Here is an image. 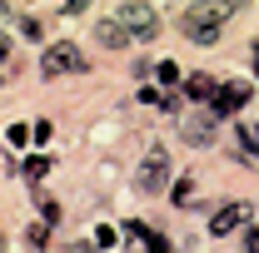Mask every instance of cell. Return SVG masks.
<instances>
[{
  "instance_id": "10",
  "label": "cell",
  "mask_w": 259,
  "mask_h": 253,
  "mask_svg": "<svg viewBox=\"0 0 259 253\" xmlns=\"http://www.w3.org/2000/svg\"><path fill=\"white\" fill-rule=\"evenodd\" d=\"M130 243H150V248H169V243H164L160 233H150L145 223H130Z\"/></svg>"
},
{
  "instance_id": "20",
  "label": "cell",
  "mask_w": 259,
  "mask_h": 253,
  "mask_svg": "<svg viewBox=\"0 0 259 253\" xmlns=\"http://www.w3.org/2000/svg\"><path fill=\"white\" fill-rule=\"evenodd\" d=\"M0 248H5V233H0Z\"/></svg>"
},
{
  "instance_id": "3",
  "label": "cell",
  "mask_w": 259,
  "mask_h": 253,
  "mask_svg": "<svg viewBox=\"0 0 259 253\" xmlns=\"http://www.w3.org/2000/svg\"><path fill=\"white\" fill-rule=\"evenodd\" d=\"M120 25L130 30V40H155V35H160V20H155V10H150L145 0L120 5Z\"/></svg>"
},
{
  "instance_id": "4",
  "label": "cell",
  "mask_w": 259,
  "mask_h": 253,
  "mask_svg": "<svg viewBox=\"0 0 259 253\" xmlns=\"http://www.w3.org/2000/svg\"><path fill=\"white\" fill-rule=\"evenodd\" d=\"M164 184H169V149L155 144V149L145 154V164H140V189L145 194H164Z\"/></svg>"
},
{
  "instance_id": "2",
  "label": "cell",
  "mask_w": 259,
  "mask_h": 253,
  "mask_svg": "<svg viewBox=\"0 0 259 253\" xmlns=\"http://www.w3.org/2000/svg\"><path fill=\"white\" fill-rule=\"evenodd\" d=\"M85 70V55H80V45H70V40H60V45H50L45 50V60H40V75H80Z\"/></svg>"
},
{
  "instance_id": "19",
  "label": "cell",
  "mask_w": 259,
  "mask_h": 253,
  "mask_svg": "<svg viewBox=\"0 0 259 253\" xmlns=\"http://www.w3.org/2000/svg\"><path fill=\"white\" fill-rule=\"evenodd\" d=\"M254 70H259V45H254Z\"/></svg>"
},
{
  "instance_id": "5",
  "label": "cell",
  "mask_w": 259,
  "mask_h": 253,
  "mask_svg": "<svg viewBox=\"0 0 259 253\" xmlns=\"http://www.w3.org/2000/svg\"><path fill=\"white\" fill-rule=\"evenodd\" d=\"M249 99V85H239V80H229V85H214V95H209V114L214 119H225V114H239V104Z\"/></svg>"
},
{
  "instance_id": "17",
  "label": "cell",
  "mask_w": 259,
  "mask_h": 253,
  "mask_svg": "<svg viewBox=\"0 0 259 253\" xmlns=\"http://www.w3.org/2000/svg\"><path fill=\"white\" fill-rule=\"evenodd\" d=\"M244 248H259V223L249 228V233H244Z\"/></svg>"
},
{
  "instance_id": "6",
  "label": "cell",
  "mask_w": 259,
  "mask_h": 253,
  "mask_svg": "<svg viewBox=\"0 0 259 253\" xmlns=\"http://www.w3.org/2000/svg\"><path fill=\"white\" fill-rule=\"evenodd\" d=\"M244 219H249V204H225V209H214V219H209V233H214V238H225V233H234Z\"/></svg>"
},
{
  "instance_id": "7",
  "label": "cell",
  "mask_w": 259,
  "mask_h": 253,
  "mask_svg": "<svg viewBox=\"0 0 259 253\" xmlns=\"http://www.w3.org/2000/svg\"><path fill=\"white\" fill-rule=\"evenodd\" d=\"M95 40L105 45V50H120V45H130V30L120 25V15H115V20H100L95 25Z\"/></svg>"
},
{
  "instance_id": "15",
  "label": "cell",
  "mask_w": 259,
  "mask_h": 253,
  "mask_svg": "<svg viewBox=\"0 0 259 253\" xmlns=\"http://www.w3.org/2000/svg\"><path fill=\"white\" fill-rule=\"evenodd\" d=\"M190 194H194V179H185V184H175L169 199H175V204H190Z\"/></svg>"
},
{
  "instance_id": "12",
  "label": "cell",
  "mask_w": 259,
  "mask_h": 253,
  "mask_svg": "<svg viewBox=\"0 0 259 253\" xmlns=\"http://www.w3.org/2000/svg\"><path fill=\"white\" fill-rule=\"evenodd\" d=\"M50 174V159H25V179H45Z\"/></svg>"
},
{
  "instance_id": "9",
  "label": "cell",
  "mask_w": 259,
  "mask_h": 253,
  "mask_svg": "<svg viewBox=\"0 0 259 253\" xmlns=\"http://www.w3.org/2000/svg\"><path fill=\"white\" fill-rule=\"evenodd\" d=\"M214 95V80H209V75H190V80H185V99H209Z\"/></svg>"
},
{
  "instance_id": "11",
  "label": "cell",
  "mask_w": 259,
  "mask_h": 253,
  "mask_svg": "<svg viewBox=\"0 0 259 253\" xmlns=\"http://www.w3.org/2000/svg\"><path fill=\"white\" fill-rule=\"evenodd\" d=\"M155 75H160V85H180V65H175V60H160Z\"/></svg>"
},
{
  "instance_id": "16",
  "label": "cell",
  "mask_w": 259,
  "mask_h": 253,
  "mask_svg": "<svg viewBox=\"0 0 259 253\" xmlns=\"http://www.w3.org/2000/svg\"><path fill=\"white\" fill-rule=\"evenodd\" d=\"M40 214H45L50 223H60V204H50V199H40Z\"/></svg>"
},
{
  "instance_id": "1",
  "label": "cell",
  "mask_w": 259,
  "mask_h": 253,
  "mask_svg": "<svg viewBox=\"0 0 259 253\" xmlns=\"http://www.w3.org/2000/svg\"><path fill=\"white\" fill-rule=\"evenodd\" d=\"M229 5H234V0H199V5H190V10H185V20H180L185 40H194V45H214V40L225 35Z\"/></svg>"
},
{
  "instance_id": "8",
  "label": "cell",
  "mask_w": 259,
  "mask_h": 253,
  "mask_svg": "<svg viewBox=\"0 0 259 253\" xmlns=\"http://www.w3.org/2000/svg\"><path fill=\"white\" fill-rule=\"evenodd\" d=\"M185 139H194V144H209L214 139V119H185Z\"/></svg>"
},
{
  "instance_id": "13",
  "label": "cell",
  "mask_w": 259,
  "mask_h": 253,
  "mask_svg": "<svg viewBox=\"0 0 259 253\" xmlns=\"http://www.w3.org/2000/svg\"><path fill=\"white\" fill-rule=\"evenodd\" d=\"M25 238H30L35 248H40V243H45V238H50V219H45V223H30V233H25Z\"/></svg>"
},
{
  "instance_id": "18",
  "label": "cell",
  "mask_w": 259,
  "mask_h": 253,
  "mask_svg": "<svg viewBox=\"0 0 259 253\" xmlns=\"http://www.w3.org/2000/svg\"><path fill=\"white\" fill-rule=\"evenodd\" d=\"M10 60V40H5V35H0V65Z\"/></svg>"
},
{
  "instance_id": "14",
  "label": "cell",
  "mask_w": 259,
  "mask_h": 253,
  "mask_svg": "<svg viewBox=\"0 0 259 253\" xmlns=\"http://www.w3.org/2000/svg\"><path fill=\"white\" fill-rule=\"evenodd\" d=\"M239 139L249 144V154H259V124H244V129H239Z\"/></svg>"
}]
</instances>
